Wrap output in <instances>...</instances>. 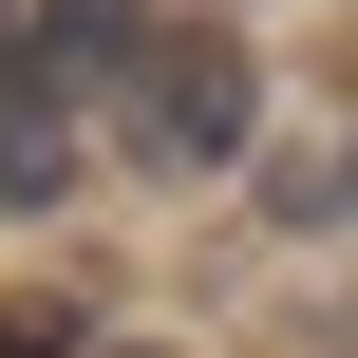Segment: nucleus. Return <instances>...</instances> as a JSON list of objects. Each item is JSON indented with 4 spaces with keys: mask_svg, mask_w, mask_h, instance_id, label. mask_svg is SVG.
Returning <instances> with one entry per match:
<instances>
[{
    "mask_svg": "<svg viewBox=\"0 0 358 358\" xmlns=\"http://www.w3.org/2000/svg\"><path fill=\"white\" fill-rule=\"evenodd\" d=\"M113 94H132V151H151V170H227L245 113H264V76H245L227 19H151V57H132Z\"/></svg>",
    "mask_w": 358,
    "mask_h": 358,
    "instance_id": "nucleus-1",
    "label": "nucleus"
},
{
    "mask_svg": "<svg viewBox=\"0 0 358 358\" xmlns=\"http://www.w3.org/2000/svg\"><path fill=\"white\" fill-rule=\"evenodd\" d=\"M19 57L76 94V76H132V57H151V19H132V0H38V19H19Z\"/></svg>",
    "mask_w": 358,
    "mask_h": 358,
    "instance_id": "nucleus-3",
    "label": "nucleus"
},
{
    "mask_svg": "<svg viewBox=\"0 0 358 358\" xmlns=\"http://www.w3.org/2000/svg\"><path fill=\"white\" fill-rule=\"evenodd\" d=\"M76 189V94L38 57H0V208H57Z\"/></svg>",
    "mask_w": 358,
    "mask_h": 358,
    "instance_id": "nucleus-2",
    "label": "nucleus"
},
{
    "mask_svg": "<svg viewBox=\"0 0 358 358\" xmlns=\"http://www.w3.org/2000/svg\"><path fill=\"white\" fill-rule=\"evenodd\" d=\"M0 358H76V302H38V283H19V302H0Z\"/></svg>",
    "mask_w": 358,
    "mask_h": 358,
    "instance_id": "nucleus-4",
    "label": "nucleus"
},
{
    "mask_svg": "<svg viewBox=\"0 0 358 358\" xmlns=\"http://www.w3.org/2000/svg\"><path fill=\"white\" fill-rule=\"evenodd\" d=\"M19 19H38V0H0V57H19Z\"/></svg>",
    "mask_w": 358,
    "mask_h": 358,
    "instance_id": "nucleus-5",
    "label": "nucleus"
}]
</instances>
